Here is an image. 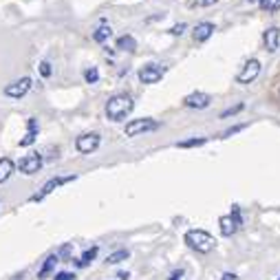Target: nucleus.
<instances>
[{
    "instance_id": "obj_23",
    "label": "nucleus",
    "mask_w": 280,
    "mask_h": 280,
    "mask_svg": "<svg viewBox=\"0 0 280 280\" xmlns=\"http://www.w3.org/2000/svg\"><path fill=\"white\" fill-rule=\"evenodd\" d=\"M84 80L88 82V84H95L97 80H100V71H97L95 67H90V69H86L84 71Z\"/></svg>"
},
{
    "instance_id": "obj_25",
    "label": "nucleus",
    "mask_w": 280,
    "mask_h": 280,
    "mask_svg": "<svg viewBox=\"0 0 280 280\" xmlns=\"http://www.w3.org/2000/svg\"><path fill=\"white\" fill-rule=\"evenodd\" d=\"M40 75H42V77H51V64H49L47 60L40 62Z\"/></svg>"
},
{
    "instance_id": "obj_10",
    "label": "nucleus",
    "mask_w": 280,
    "mask_h": 280,
    "mask_svg": "<svg viewBox=\"0 0 280 280\" xmlns=\"http://www.w3.org/2000/svg\"><path fill=\"white\" fill-rule=\"evenodd\" d=\"M183 104L192 110H203L212 104V97H210L208 93H190V95L183 100Z\"/></svg>"
},
{
    "instance_id": "obj_24",
    "label": "nucleus",
    "mask_w": 280,
    "mask_h": 280,
    "mask_svg": "<svg viewBox=\"0 0 280 280\" xmlns=\"http://www.w3.org/2000/svg\"><path fill=\"white\" fill-rule=\"evenodd\" d=\"M243 108H245V104H236V106H232V108H228V110H223V113H221V119L232 117V115H238Z\"/></svg>"
},
{
    "instance_id": "obj_29",
    "label": "nucleus",
    "mask_w": 280,
    "mask_h": 280,
    "mask_svg": "<svg viewBox=\"0 0 280 280\" xmlns=\"http://www.w3.org/2000/svg\"><path fill=\"white\" fill-rule=\"evenodd\" d=\"M60 256H62V258H69V256H71V245H64V247H62V249H60Z\"/></svg>"
},
{
    "instance_id": "obj_32",
    "label": "nucleus",
    "mask_w": 280,
    "mask_h": 280,
    "mask_svg": "<svg viewBox=\"0 0 280 280\" xmlns=\"http://www.w3.org/2000/svg\"><path fill=\"white\" fill-rule=\"evenodd\" d=\"M221 280H236V274H223Z\"/></svg>"
},
{
    "instance_id": "obj_5",
    "label": "nucleus",
    "mask_w": 280,
    "mask_h": 280,
    "mask_svg": "<svg viewBox=\"0 0 280 280\" xmlns=\"http://www.w3.org/2000/svg\"><path fill=\"white\" fill-rule=\"evenodd\" d=\"M261 71H262L261 60H256V57H249V60L245 62V67H243V71L238 73L236 82H241V84H252V82L256 80L258 75H261Z\"/></svg>"
},
{
    "instance_id": "obj_15",
    "label": "nucleus",
    "mask_w": 280,
    "mask_h": 280,
    "mask_svg": "<svg viewBox=\"0 0 280 280\" xmlns=\"http://www.w3.org/2000/svg\"><path fill=\"white\" fill-rule=\"evenodd\" d=\"M57 261H60V256H57V254H51V256H49L47 261L42 262V267H40V271H38V278H40V280L49 278V276L53 274V269H55Z\"/></svg>"
},
{
    "instance_id": "obj_27",
    "label": "nucleus",
    "mask_w": 280,
    "mask_h": 280,
    "mask_svg": "<svg viewBox=\"0 0 280 280\" xmlns=\"http://www.w3.org/2000/svg\"><path fill=\"white\" fill-rule=\"evenodd\" d=\"M183 31H185V24H183V22L175 24V27L170 29V34H172V35H181V34H183Z\"/></svg>"
},
{
    "instance_id": "obj_17",
    "label": "nucleus",
    "mask_w": 280,
    "mask_h": 280,
    "mask_svg": "<svg viewBox=\"0 0 280 280\" xmlns=\"http://www.w3.org/2000/svg\"><path fill=\"white\" fill-rule=\"evenodd\" d=\"M35 135H38V122H35V119H29V133L20 139V146H22V148L31 146V143L35 141Z\"/></svg>"
},
{
    "instance_id": "obj_20",
    "label": "nucleus",
    "mask_w": 280,
    "mask_h": 280,
    "mask_svg": "<svg viewBox=\"0 0 280 280\" xmlns=\"http://www.w3.org/2000/svg\"><path fill=\"white\" fill-rule=\"evenodd\" d=\"M130 258V252L128 249H119V252H113L108 258H106V265H117L122 261H128Z\"/></svg>"
},
{
    "instance_id": "obj_18",
    "label": "nucleus",
    "mask_w": 280,
    "mask_h": 280,
    "mask_svg": "<svg viewBox=\"0 0 280 280\" xmlns=\"http://www.w3.org/2000/svg\"><path fill=\"white\" fill-rule=\"evenodd\" d=\"M115 44H117L119 51H135L137 49V40L133 35H122V38L115 40Z\"/></svg>"
},
{
    "instance_id": "obj_1",
    "label": "nucleus",
    "mask_w": 280,
    "mask_h": 280,
    "mask_svg": "<svg viewBox=\"0 0 280 280\" xmlns=\"http://www.w3.org/2000/svg\"><path fill=\"white\" fill-rule=\"evenodd\" d=\"M135 108V100L128 95V93H117V95H113L108 102H106V117L110 119V122H122V119H126L130 113H133Z\"/></svg>"
},
{
    "instance_id": "obj_3",
    "label": "nucleus",
    "mask_w": 280,
    "mask_h": 280,
    "mask_svg": "<svg viewBox=\"0 0 280 280\" xmlns=\"http://www.w3.org/2000/svg\"><path fill=\"white\" fill-rule=\"evenodd\" d=\"M159 126H161V123H159L157 119H152V117H139V119H135V122H128V123H126L123 133L128 135V137H137V135H146V133L157 130Z\"/></svg>"
},
{
    "instance_id": "obj_12",
    "label": "nucleus",
    "mask_w": 280,
    "mask_h": 280,
    "mask_svg": "<svg viewBox=\"0 0 280 280\" xmlns=\"http://www.w3.org/2000/svg\"><path fill=\"white\" fill-rule=\"evenodd\" d=\"M214 34V22H210V20H203V22H199L194 29H192V40H196V42H205V40H210Z\"/></svg>"
},
{
    "instance_id": "obj_21",
    "label": "nucleus",
    "mask_w": 280,
    "mask_h": 280,
    "mask_svg": "<svg viewBox=\"0 0 280 280\" xmlns=\"http://www.w3.org/2000/svg\"><path fill=\"white\" fill-rule=\"evenodd\" d=\"M208 143V139H203V137H194V139H185V141H179L176 143V148H199V146H205Z\"/></svg>"
},
{
    "instance_id": "obj_30",
    "label": "nucleus",
    "mask_w": 280,
    "mask_h": 280,
    "mask_svg": "<svg viewBox=\"0 0 280 280\" xmlns=\"http://www.w3.org/2000/svg\"><path fill=\"white\" fill-rule=\"evenodd\" d=\"M199 7H210V5H216V0H196Z\"/></svg>"
},
{
    "instance_id": "obj_2",
    "label": "nucleus",
    "mask_w": 280,
    "mask_h": 280,
    "mask_svg": "<svg viewBox=\"0 0 280 280\" xmlns=\"http://www.w3.org/2000/svg\"><path fill=\"white\" fill-rule=\"evenodd\" d=\"M185 243L199 254H210L216 247V238L205 229H188L185 232Z\"/></svg>"
},
{
    "instance_id": "obj_8",
    "label": "nucleus",
    "mask_w": 280,
    "mask_h": 280,
    "mask_svg": "<svg viewBox=\"0 0 280 280\" xmlns=\"http://www.w3.org/2000/svg\"><path fill=\"white\" fill-rule=\"evenodd\" d=\"M69 181H75V175H71V176H53V179H49L47 183L40 188V192H35L34 196H31V201H42L47 194H51L55 188H60V185H64V183H69Z\"/></svg>"
},
{
    "instance_id": "obj_6",
    "label": "nucleus",
    "mask_w": 280,
    "mask_h": 280,
    "mask_svg": "<svg viewBox=\"0 0 280 280\" xmlns=\"http://www.w3.org/2000/svg\"><path fill=\"white\" fill-rule=\"evenodd\" d=\"M100 143H102V137L97 133H84L75 139V148H77V152H82V155L95 152L97 148H100Z\"/></svg>"
},
{
    "instance_id": "obj_13",
    "label": "nucleus",
    "mask_w": 280,
    "mask_h": 280,
    "mask_svg": "<svg viewBox=\"0 0 280 280\" xmlns=\"http://www.w3.org/2000/svg\"><path fill=\"white\" fill-rule=\"evenodd\" d=\"M110 35H113V27L108 24V20H100L97 29L93 31V40H95L97 44H104L106 40H110Z\"/></svg>"
},
{
    "instance_id": "obj_14",
    "label": "nucleus",
    "mask_w": 280,
    "mask_h": 280,
    "mask_svg": "<svg viewBox=\"0 0 280 280\" xmlns=\"http://www.w3.org/2000/svg\"><path fill=\"white\" fill-rule=\"evenodd\" d=\"M219 228H221V234H223V236H234V234H236L238 223L232 219V214H225V216H221V219H219Z\"/></svg>"
},
{
    "instance_id": "obj_28",
    "label": "nucleus",
    "mask_w": 280,
    "mask_h": 280,
    "mask_svg": "<svg viewBox=\"0 0 280 280\" xmlns=\"http://www.w3.org/2000/svg\"><path fill=\"white\" fill-rule=\"evenodd\" d=\"M243 128H247V123H241V126H232V128H229L228 133H223V137H229V135L238 133V130H243Z\"/></svg>"
},
{
    "instance_id": "obj_19",
    "label": "nucleus",
    "mask_w": 280,
    "mask_h": 280,
    "mask_svg": "<svg viewBox=\"0 0 280 280\" xmlns=\"http://www.w3.org/2000/svg\"><path fill=\"white\" fill-rule=\"evenodd\" d=\"M97 252H100V247H90V249H86V252L82 254V258H80V261H75V265H77V267H88L90 262L95 261Z\"/></svg>"
},
{
    "instance_id": "obj_33",
    "label": "nucleus",
    "mask_w": 280,
    "mask_h": 280,
    "mask_svg": "<svg viewBox=\"0 0 280 280\" xmlns=\"http://www.w3.org/2000/svg\"><path fill=\"white\" fill-rule=\"evenodd\" d=\"M247 2H258V0H247Z\"/></svg>"
},
{
    "instance_id": "obj_16",
    "label": "nucleus",
    "mask_w": 280,
    "mask_h": 280,
    "mask_svg": "<svg viewBox=\"0 0 280 280\" xmlns=\"http://www.w3.org/2000/svg\"><path fill=\"white\" fill-rule=\"evenodd\" d=\"M14 170H16V163L11 161L9 157H2V159H0V183H5V181L9 179L11 175H14Z\"/></svg>"
},
{
    "instance_id": "obj_11",
    "label": "nucleus",
    "mask_w": 280,
    "mask_h": 280,
    "mask_svg": "<svg viewBox=\"0 0 280 280\" xmlns=\"http://www.w3.org/2000/svg\"><path fill=\"white\" fill-rule=\"evenodd\" d=\"M262 44H265V49L269 53H276L280 49V29L278 27H269L262 34Z\"/></svg>"
},
{
    "instance_id": "obj_22",
    "label": "nucleus",
    "mask_w": 280,
    "mask_h": 280,
    "mask_svg": "<svg viewBox=\"0 0 280 280\" xmlns=\"http://www.w3.org/2000/svg\"><path fill=\"white\" fill-rule=\"evenodd\" d=\"M262 11H278L280 9V0H258Z\"/></svg>"
},
{
    "instance_id": "obj_4",
    "label": "nucleus",
    "mask_w": 280,
    "mask_h": 280,
    "mask_svg": "<svg viewBox=\"0 0 280 280\" xmlns=\"http://www.w3.org/2000/svg\"><path fill=\"white\" fill-rule=\"evenodd\" d=\"M163 75H166V67L163 64H157V62H148V64H143L141 69H139L137 77L141 84H157V82L163 80Z\"/></svg>"
},
{
    "instance_id": "obj_7",
    "label": "nucleus",
    "mask_w": 280,
    "mask_h": 280,
    "mask_svg": "<svg viewBox=\"0 0 280 280\" xmlns=\"http://www.w3.org/2000/svg\"><path fill=\"white\" fill-rule=\"evenodd\" d=\"M42 168V155L40 152H29L27 157H22L18 161V170L22 175H35Z\"/></svg>"
},
{
    "instance_id": "obj_9",
    "label": "nucleus",
    "mask_w": 280,
    "mask_h": 280,
    "mask_svg": "<svg viewBox=\"0 0 280 280\" xmlns=\"http://www.w3.org/2000/svg\"><path fill=\"white\" fill-rule=\"evenodd\" d=\"M31 90V77H20V80L11 82L9 86L5 88V95L7 97H14V100H20V97H24Z\"/></svg>"
},
{
    "instance_id": "obj_31",
    "label": "nucleus",
    "mask_w": 280,
    "mask_h": 280,
    "mask_svg": "<svg viewBox=\"0 0 280 280\" xmlns=\"http://www.w3.org/2000/svg\"><path fill=\"white\" fill-rule=\"evenodd\" d=\"M181 274H183V271H181V269H176L175 274L170 276V280H181Z\"/></svg>"
},
{
    "instance_id": "obj_26",
    "label": "nucleus",
    "mask_w": 280,
    "mask_h": 280,
    "mask_svg": "<svg viewBox=\"0 0 280 280\" xmlns=\"http://www.w3.org/2000/svg\"><path fill=\"white\" fill-rule=\"evenodd\" d=\"M53 280H75V276H73L71 271H60V274H57Z\"/></svg>"
}]
</instances>
